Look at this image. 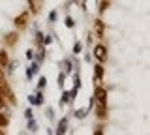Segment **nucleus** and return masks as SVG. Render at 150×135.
<instances>
[{
    "label": "nucleus",
    "instance_id": "obj_31",
    "mask_svg": "<svg viewBox=\"0 0 150 135\" xmlns=\"http://www.w3.org/2000/svg\"><path fill=\"white\" fill-rule=\"evenodd\" d=\"M28 2H30V4H32V2H34V0H28Z\"/></svg>",
    "mask_w": 150,
    "mask_h": 135
},
{
    "label": "nucleus",
    "instance_id": "obj_27",
    "mask_svg": "<svg viewBox=\"0 0 150 135\" xmlns=\"http://www.w3.org/2000/svg\"><path fill=\"white\" fill-rule=\"evenodd\" d=\"M26 58H28V60L34 58V51H32V49H28V51H26Z\"/></svg>",
    "mask_w": 150,
    "mask_h": 135
},
{
    "label": "nucleus",
    "instance_id": "obj_11",
    "mask_svg": "<svg viewBox=\"0 0 150 135\" xmlns=\"http://www.w3.org/2000/svg\"><path fill=\"white\" fill-rule=\"evenodd\" d=\"M28 101H30L32 105H43V94L38 92L36 96H28Z\"/></svg>",
    "mask_w": 150,
    "mask_h": 135
},
{
    "label": "nucleus",
    "instance_id": "obj_14",
    "mask_svg": "<svg viewBox=\"0 0 150 135\" xmlns=\"http://www.w3.org/2000/svg\"><path fill=\"white\" fill-rule=\"evenodd\" d=\"M109 4H111V0H101V2H100V10H98V11H100V15L105 13V10L109 8Z\"/></svg>",
    "mask_w": 150,
    "mask_h": 135
},
{
    "label": "nucleus",
    "instance_id": "obj_18",
    "mask_svg": "<svg viewBox=\"0 0 150 135\" xmlns=\"http://www.w3.org/2000/svg\"><path fill=\"white\" fill-rule=\"evenodd\" d=\"M71 100V98H69V92H64L62 94V100H60V105H64V103H68V101Z\"/></svg>",
    "mask_w": 150,
    "mask_h": 135
},
{
    "label": "nucleus",
    "instance_id": "obj_16",
    "mask_svg": "<svg viewBox=\"0 0 150 135\" xmlns=\"http://www.w3.org/2000/svg\"><path fill=\"white\" fill-rule=\"evenodd\" d=\"M64 23H66V26H68V28H73V26H75V21H73V17H66V19H64Z\"/></svg>",
    "mask_w": 150,
    "mask_h": 135
},
{
    "label": "nucleus",
    "instance_id": "obj_13",
    "mask_svg": "<svg viewBox=\"0 0 150 135\" xmlns=\"http://www.w3.org/2000/svg\"><path fill=\"white\" fill-rule=\"evenodd\" d=\"M9 124V116L6 113H0V128H8Z\"/></svg>",
    "mask_w": 150,
    "mask_h": 135
},
{
    "label": "nucleus",
    "instance_id": "obj_4",
    "mask_svg": "<svg viewBox=\"0 0 150 135\" xmlns=\"http://www.w3.org/2000/svg\"><path fill=\"white\" fill-rule=\"evenodd\" d=\"M94 32H96V38L98 40H103V36H105V23H103L101 19L94 21Z\"/></svg>",
    "mask_w": 150,
    "mask_h": 135
},
{
    "label": "nucleus",
    "instance_id": "obj_15",
    "mask_svg": "<svg viewBox=\"0 0 150 135\" xmlns=\"http://www.w3.org/2000/svg\"><path fill=\"white\" fill-rule=\"evenodd\" d=\"M81 51H83V43H81V41H75V45H73V54L77 57Z\"/></svg>",
    "mask_w": 150,
    "mask_h": 135
},
{
    "label": "nucleus",
    "instance_id": "obj_23",
    "mask_svg": "<svg viewBox=\"0 0 150 135\" xmlns=\"http://www.w3.org/2000/svg\"><path fill=\"white\" fill-rule=\"evenodd\" d=\"M6 103H8V101H6V98H4V94L0 92V111H2L4 107H6Z\"/></svg>",
    "mask_w": 150,
    "mask_h": 135
},
{
    "label": "nucleus",
    "instance_id": "obj_30",
    "mask_svg": "<svg viewBox=\"0 0 150 135\" xmlns=\"http://www.w3.org/2000/svg\"><path fill=\"white\" fill-rule=\"evenodd\" d=\"M0 135H6V131H4V128H0Z\"/></svg>",
    "mask_w": 150,
    "mask_h": 135
},
{
    "label": "nucleus",
    "instance_id": "obj_5",
    "mask_svg": "<svg viewBox=\"0 0 150 135\" xmlns=\"http://www.w3.org/2000/svg\"><path fill=\"white\" fill-rule=\"evenodd\" d=\"M103 77H105V68H103V64H96V66H94V81H96V85H100L103 81Z\"/></svg>",
    "mask_w": 150,
    "mask_h": 135
},
{
    "label": "nucleus",
    "instance_id": "obj_28",
    "mask_svg": "<svg viewBox=\"0 0 150 135\" xmlns=\"http://www.w3.org/2000/svg\"><path fill=\"white\" fill-rule=\"evenodd\" d=\"M94 135H103V129H101V128H98L96 131H94Z\"/></svg>",
    "mask_w": 150,
    "mask_h": 135
},
{
    "label": "nucleus",
    "instance_id": "obj_24",
    "mask_svg": "<svg viewBox=\"0 0 150 135\" xmlns=\"http://www.w3.org/2000/svg\"><path fill=\"white\" fill-rule=\"evenodd\" d=\"M25 116H26V120H32V118H34V113H32L30 107H28V109L25 111Z\"/></svg>",
    "mask_w": 150,
    "mask_h": 135
},
{
    "label": "nucleus",
    "instance_id": "obj_7",
    "mask_svg": "<svg viewBox=\"0 0 150 135\" xmlns=\"http://www.w3.org/2000/svg\"><path fill=\"white\" fill-rule=\"evenodd\" d=\"M96 116H98L100 120H105V118H107V105L98 103V107H96Z\"/></svg>",
    "mask_w": 150,
    "mask_h": 135
},
{
    "label": "nucleus",
    "instance_id": "obj_29",
    "mask_svg": "<svg viewBox=\"0 0 150 135\" xmlns=\"http://www.w3.org/2000/svg\"><path fill=\"white\" fill-rule=\"evenodd\" d=\"M51 43V38H49V36H45V41H43V45H49Z\"/></svg>",
    "mask_w": 150,
    "mask_h": 135
},
{
    "label": "nucleus",
    "instance_id": "obj_10",
    "mask_svg": "<svg viewBox=\"0 0 150 135\" xmlns=\"http://www.w3.org/2000/svg\"><path fill=\"white\" fill-rule=\"evenodd\" d=\"M66 129H68V116H64L62 120L58 122V128H56V135H64Z\"/></svg>",
    "mask_w": 150,
    "mask_h": 135
},
{
    "label": "nucleus",
    "instance_id": "obj_22",
    "mask_svg": "<svg viewBox=\"0 0 150 135\" xmlns=\"http://www.w3.org/2000/svg\"><path fill=\"white\" fill-rule=\"evenodd\" d=\"M45 85H47V79H45V77H40V81H38V88L41 90V88H43Z\"/></svg>",
    "mask_w": 150,
    "mask_h": 135
},
{
    "label": "nucleus",
    "instance_id": "obj_25",
    "mask_svg": "<svg viewBox=\"0 0 150 135\" xmlns=\"http://www.w3.org/2000/svg\"><path fill=\"white\" fill-rule=\"evenodd\" d=\"M84 115H86V111H83V109L75 111V116H77V118H84Z\"/></svg>",
    "mask_w": 150,
    "mask_h": 135
},
{
    "label": "nucleus",
    "instance_id": "obj_17",
    "mask_svg": "<svg viewBox=\"0 0 150 135\" xmlns=\"http://www.w3.org/2000/svg\"><path fill=\"white\" fill-rule=\"evenodd\" d=\"M64 73H71V60H64Z\"/></svg>",
    "mask_w": 150,
    "mask_h": 135
},
{
    "label": "nucleus",
    "instance_id": "obj_19",
    "mask_svg": "<svg viewBox=\"0 0 150 135\" xmlns=\"http://www.w3.org/2000/svg\"><path fill=\"white\" fill-rule=\"evenodd\" d=\"M28 129H32V131H36V129H38V124H36V120H34V118L28 120Z\"/></svg>",
    "mask_w": 150,
    "mask_h": 135
},
{
    "label": "nucleus",
    "instance_id": "obj_3",
    "mask_svg": "<svg viewBox=\"0 0 150 135\" xmlns=\"http://www.w3.org/2000/svg\"><path fill=\"white\" fill-rule=\"evenodd\" d=\"M94 57L98 58V62H100V64H103L107 60V47L103 43H98L96 47H94Z\"/></svg>",
    "mask_w": 150,
    "mask_h": 135
},
{
    "label": "nucleus",
    "instance_id": "obj_2",
    "mask_svg": "<svg viewBox=\"0 0 150 135\" xmlns=\"http://www.w3.org/2000/svg\"><path fill=\"white\" fill-rule=\"evenodd\" d=\"M94 100H96L98 103H101V105H107V90H105V86L96 85V90H94Z\"/></svg>",
    "mask_w": 150,
    "mask_h": 135
},
{
    "label": "nucleus",
    "instance_id": "obj_8",
    "mask_svg": "<svg viewBox=\"0 0 150 135\" xmlns=\"http://www.w3.org/2000/svg\"><path fill=\"white\" fill-rule=\"evenodd\" d=\"M38 71H40V62H32V64H30V68L26 69V77H28V79H32Z\"/></svg>",
    "mask_w": 150,
    "mask_h": 135
},
{
    "label": "nucleus",
    "instance_id": "obj_6",
    "mask_svg": "<svg viewBox=\"0 0 150 135\" xmlns=\"http://www.w3.org/2000/svg\"><path fill=\"white\" fill-rule=\"evenodd\" d=\"M28 17H30V11H23L19 17H15V21H13V23H15L17 28H25V26H26V21H28Z\"/></svg>",
    "mask_w": 150,
    "mask_h": 135
},
{
    "label": "nucleus",
    "instance_id": "obj_20",
    "mask_svg": "<svg viewBox=\"0 0 150 135\" xmlns=\"http://www.w3.org/2000/svg\"><path fill=\"white\" fill-rule=\"evenodd\" d=\"M36 40H38V43H40V45H43V41H45V36L41 34V32H38V34H36Z\"/></svg>",
    "mask_w": 150,
    "mask_h": 135
},
{
    "label": "nucleus",
    "instance_id": "obj_12",
    "mask_svg": "<svg viewBox=\"0 0 150 135\" xmlns=\"http://www.w3.org/2000/svg\"><path fill=\"white\" fill-rule=\"evenodd\" d=\"M8 64H9L8 51L6 49H0V68H8Z\"/></svg>",
    "mask_w": 150,
    "mask_h": 135
},
{
    "label": "nucleus",
    "instance_id": "obj_26",
    "mask_svg": "<svg viewBox=\"0 0 150 135\" xmlns=\"http://www.w3.org/2000/svg\"><path fill=\"white\" fill-rule=\"evenodd\" d=\"M49 21H51V23H54V21H56V11H54V10L49 13Z\"/></svg>",
    "mask_w": 150,
    "mask_h": 135
},
{
    "label": "nucleus",
    "instance_id": "obj_1",
    "mask_svg": "<svg viewBox=\"0 0 150 135\" xmlns=\"http://www.w3.org/2000/svg\"><path fill=\"white\" fill-rule=\"evenodd\" d=\"M0 92L4 94V98H6V101H8L9 105H17V100H15V96H13V92H11V88H9L8 81L2 77V73H0Z\"/></svg>",
    "mask_w": 150,
    "mask_h": 135
},
{
    "label": "nucleus",
    "instance_id": "obj_9",
    "mask_svg": "<svg viewBox=\"0 0 150 135\" xmlns=\"http://www.w3.org/2000/svg\"><path fill=\"white\" fill-rule=\"evenodd\" d=\"M17 40H19V34H17V32H9L4 41H6L8 47H11V45H15V43H17Z\"/></svg>",
    "mask_w": 150,
    "mask_h": 135
},
{
    "label": "nucleus",
    "instance_id": "obj_21",
    "mask_svg": "<svg viewBox=\"0 0 150 135\" xmlns=\"http://www.w3.org/2000/svg\"><path fill=\"white\" fill-rule=\"evenodd\" d=\"M64 77H66V73H60L58 79H56V83H58V86H60V88L64 86Z\"/></svg>",
    "mask_w": 150,
    "mask_h": 135
}]
</instances>
